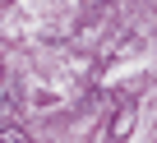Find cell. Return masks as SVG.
Wrapping results in <instances>:
<instances>
[{
    "mask_svg": "<svg viewBox=\"0 0 157 143\" xmlns=\"http://www.w3.org/2000/svg\"><path fill=\"white\" fill-rule=\"evenodd\" d=\"M0 143H28V134L19 125H10V120H0Z\"/></svg>",
    "mask_w": 157,
    "mask_h": 143,
    "instance_id": "obj_1",
    "label": "cell"
}]
</instances>
